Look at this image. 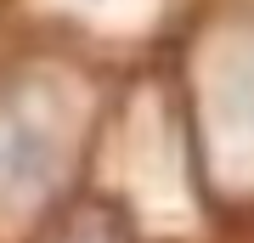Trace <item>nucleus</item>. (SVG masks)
<instances>
[{"instance_id":"obj_1","label":"nucleus","mask_w":254,"mask_h":243,"mask_svg":"<svg viewBox=\"0 0 254 243\" xmlns=\"http://www.w3.org/2000/svg\"><path fill=\"white\" fill-rule=\"evenodd\" d=\"M57 159H63V142L46 113L34 108L0 113V204L40 198L57 175Z\"/></svg>"},{"instance_id":"obj_2","label":"nucleus","mask_w":254,"mask_h":243,"mask_svg":"<svg viewBox=\"0 0 254 243\" xmlns=\"http://www.w3.org/2000/svg\"><path fill=\"white\" fill-rule=\"evenodd\" d=\"M79 243H108V238H79Z\"/></svg>"}]
</instances>
